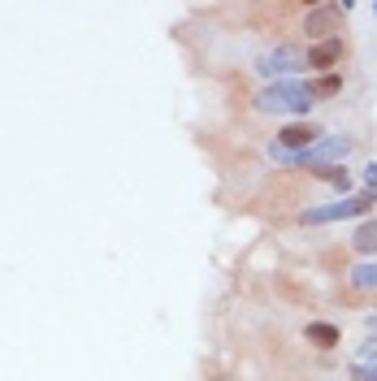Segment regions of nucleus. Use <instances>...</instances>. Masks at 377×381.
Returning <instances> with one entry per match:
<instances>
[{
    "label": "nucleus",
    "instance_id": "11",
    "mask_svg": "<svg viewBox=\"0 0 377 381\" xmlns=\"http://www.w3.org/2000/svg\"><path fill=\"white\" fill-rule=\"evenodd\" d=\"M351 377L356 381H377V364H351Z\"/></svg>",
    "mask_w": 377,
    "mask_h": 381
},
{
    "label": "nucleus",
    "instance_id": "10",
    "mask_svg": "<svg viewBox=\"0 0 377 381\" xmlns=\"http://www.w3.org/2000/svg\"><path fill=\"white\" fill-rule=\"evenodd\" d=\"M351 286L356 290H377V260H364L351 269Z\"/></svg>",
    "mask_w": 377,
    "mask_h": 381
},
{
    "label": "nucleus",
    "instance_id": "5",
    "mask_svg": "<svg viewBox=\"0 0 377 381\" xmlns=\"http://www.w3.org/2000/svg\"><path fill=\"white\" fill-rule=\"evenodd\" d=\"M317 139H321V131H317V126H299V121H295V126H282L273 143H278V147H286L291 156H299V152H308Z\"/></svg>",
    "mask_w": 377,
    "mask_h": 381
},
{
    "label": "nucleus",
    "instance_id": "2",
    "mask_svg": "<svg viewBox=\"0 0 377 381\" xmlns=\"http://www.w3.org/2000/svg\"><path fill=\"white\" fill-rule=\"evenodd\" d=\"M304 69H308V57L299 53V48H286V44L256 57V74L265 83H291L295 74H304Z\"/></svg>",
    "mask_w": 377,
    "mask_h": 381
},
{
    "label": "nucleus",
    "instance_id": "6",
    "mask_svg": "<svg viewBox=\"0 0 377 381\" xmlns=\"http://www.w3.org/2000/svg\"><path fill=\"white\" fill-rule=\"evenodd\" d=\"M343 5H317L308 18H304V31L308 39H334V22H338Z\"/></svg>",
    "mask_w": 377,
    "mask_h": 381
},
{
    "label": "nucleus",
    "instance_id": "1",
    "mask_svg": "<svg viewBox=\"0 0 377 381\" xmlns=\"http://www.w3.org/2000/svg\"><path fill=\"white\" fill-rule=\"evenodd\" d=\"M312 105H317L312 87L299 83V79H291V83H265L260 95H256V109L260 113H278V117H304Z\"/></svg>",
    "mask_w": 377,
    "mask_h": 381
},
{
    "label": "nucleus",
    "instance_id": "3",
    "mask_svg": "<svg viewBox=\"0 0 377 381\" xmlns=\"http://www.w3.org/2000/svg\"><path fill=\"white\" fill-rule=\"evenodd\" d=\"M377 204V195H343L338 204H321V208H304L299 213V221L304 225H330V221H347V217H364L369 208Z\"/></svg>",
    "mask_w": 377,
    "mask_h": 381
},
{
    "label": "nucleus",
    "instance_id": "13",
    "mask_svg": "<svg viewBox=\"0 0 377 381\" xmlns=\"http://www.w3.org/2000/svg\"><path fill=\"white\" fill-rule=\"evenodd\" d=\"M364 191H369V195H377V161H373V165H364Z\"/></svg>",
    "mask_w": 377,
    "mask_h": 381
},
{
    "label": "nucleus",
    "instance_id": "4",
    "mask_svg": "<svg viewBox=\"0 0 377 381\" xmlns=\"http://www.w3.org/2000/svg\"><path fill=\"white\" fill-rule=\"evenodd\" d=\"M351 156V139L347 135H321L308 152H299L295 165H308V169H330V165H343Z\"/></svg>",
    "mask_w": 377,
    "mask_h": 381
},
{
    "label": "nucleus",
    "instance_id": "7",
    "mask_svg": "<svg viewBox=\"0 0 377 381\" xmlns=\"http://www.w3.org/2000/svg\"><path fill=\"white\" fill-rule=\"evenodd\" d=\"M338 57H343V44L338 39H325V44L308 48V69H330Z\"/></svg>",
    "mask_w": 377,
    "mask_h": 381
},
{
    "label": "nucleus",
    "instance_id": "8",
    "mask_svg": "<svg viewBox=\"0 0 377 381\" xmlns=\"http://www.w3.org/2000/svg\"><path fill=\"white\" fill-rule=\"evenodd\" d=\"M351 243H356V251H360V256H369V260H373V256H377V221H364Z\"/></svg>",
    "mask_w": 377,
    "mask_h": 381
},
{
    "label": "nucleus",
    "instance_id": "9",
    "mask_svg": "<svg viewBox=\"0 0 377 381\" xmlns=\"http://www.w3.org/2000/svg\"><path fill=\"white\" fill-rule=\"evenodd\" d=\"M304 334H308V342H317V347H334V342H338V329H334L330 321H308Z\"/></svg>",
    "mask_w": 377,
    "mask_h": 381
},
{
    "label": "nucleus",
    "instance_id": "12",
    "mask_svg": "<svg viewBox=\"0 0 377 381\" xmlns=\"http://www.w3.org/2000/svg\"><path fill=\"white\" fill-rule=\"evenodd\" d=\"M356 364H377V338H369L364 347H360V360Z\"/></svg>",
    "mask_w": 377,
    "mask_h": 381
},
{
    "label": "nucleus",
    "instance_id": "14",
    "mask_svg": "<svg viewBox=\"0 0 377 381\" xmlns=\"http://www.w3.org/2000/svg\"><path fill=\"white\" fill-rule=\"evenodd\" d=\"M369 329H373V334H377V316H369Z\"/></svg>",
    "mask_w": 377,
    "mask_h": 381
}]
</instances>
